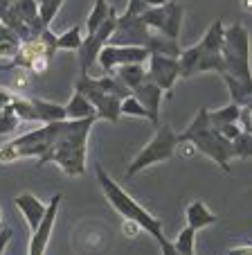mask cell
I'll list each match as a JSON object with an SVG mask.
<instances>
[{"mask_svg":"<svg viewBox=\"0 0 252 255\" xmlns=\"http://www.w3.org/2000/svg\"><path fill=\"white\" fill-rule=\"evenodd\" d=\"M61 199L63 194L57 192L48 203V210H45L41 224L36 226V231L32 233V240H29V255H45V249L50 244V237L54 231V222H57L59 208H61Z\"/></svg>","mask_w":252,"mask_h":255,"instance_id":"12","label":"cell"},{"mask_svg":"<svg viewBox=\"0 0 252 255\" xmlns=\"http://www.w3.org/2000/svg\"><path fill=\"white\" fill-rule=\"evenodd\" d=\"M86 118H97L95 106L84 93L75 91V95L66 104V120H86Z\"/></svg>","mask_w":252,"mask_h":255,"instance_id":"16","label":"cell"},{"mask_svg":"<svg viewBox=\"0 0 252 255\" xmlns=\"http://www.w3.org/2000/svg\"><path fill=\"white\" fill-rule=\"evenodd\" d=\"M11 240V231L9 228H0V255H5V249Z\"/></svg>","mask_w":252,"mask_h":255,"instance_id":"35","label":"cell"},{"mask_svg":"<svg viewBox=\"0 0 252 255\" xmlns=\"http://www.w3.org/2000/svg\"><path fill=\"white\" fill-rule=\"evenodd\" d=\"M16 93L11 91V88H0V109H5V106L11 104V100H14Z\"/></svg>","mask_w":252,"mask_h":255,"instance_id":"34","label":"cell"},{"mask_svg":"<svg viewBox=\"0 0 252 255\" xmlns=\"http://www.w3.org/2000/svg\"><path fill=\"white\" fill-rule=\"evenodd\" d=\"M234 158H252V133L241 131V135L234 140Z\"/></svg>","mask_w":252,"mask_h":255,"instance_id":"29","label":"cell"},{"mask_svg":"<svg viewBox=\"0 0 252 255\" xmlns=\"http://www.w3.org/2000/svg\"><path fill=\"white\" fill-rule=\"evenodd\" d=\"M75 91L84 93L90 100V104L95 106L97 120H106V122H117L122 116V100L115 95H110L108 91L99 86L97 77H90L86 72H81V77L77 79Z\"/></svg>","mask_w":252,"mask_h":255,"instance_id":"6","label":"cell"},{"mask_svg":"<svg viewBox=\"0 0 252 255\" xmlns=\"http://www.w3.org/2000/svg\"><path fill=\"white\" fill-rule=\"evenodd\" d=\"M18 125H20V118L16 116V111L9 106L0 109V135H11L18 131Z\"/></svg>","mask_w":252,"mask_h":255,"instance_id":"25","label":"cell"},{"mask_svg":"<svg viewBox=\"0 0 252 255\" xmlns=\"http://www.w3.org/2000/svg\"><path fill=\"white\" fill-rule=\"evenodd\" d=\"M147 79L162 88L165 93H171L176 82L180 79V61L178 57H167V54H149Z\"/></svg>","mask_w":252,"mask_h":255,"instance_id":"10","label":"cell"},{"mask_svg":"<svg viewBox=\"0 0 252 255\" xmlns=\"http://www.w3.org/2000/svg\"><path fill=\"white\" fill-rule=\"evenodd\" d=\"M38 2H43V0H36V5H38Z\"/></svg>","mask_w":252,"mask_h":255,"instance_id":"39","label":"cell"},{"mask_svg":"<svg viewBox=\"0 0 252 255\" xmlns=\"http://www.w3.org/2000/svg\"><path fill=\"white\" fill-rule=\"evenodd\" d=\"M151 29L142 23L140 16H117V25H115V32L110 36V43L113 45H140L144 48L147 45V39Z\"/></svg>","mask_w":252,"mask_h":255,"instance_id":"11","label":"cell"},{"mask_svg":"<svg viewBox=\"0 0 252 255\" xmlns=\"http://www.w3.org/2000/svg\"><path fill=\"white\" fill-rule=\"evenodd\" d=\"M167 0H129L126 2V11L124 14H129V16H140L142 11H147L149 7H160L165 5Z\"/></svg>","mask_w":252,"mask_h":255,"instance_id":"30","label":"cell"},{"mask_svg":"<svg viewBox=\"0 0 252 255\" xmlns=\"http://www.w3.org/2000/svg\"><path fill=\"white\" fill-rule=\"evenodd\" d=\"M239 125L246 133H252V100L248 104L241 106V118H239Z\"/></svg>","mask_w":252,"mask_h":255,"instance_id":"31","label":"cell"},{"mask_svg":"<svg viewBox=\"0 0 252 255\" xmlns=\"http://www.w3.org/2000/svg\"><path fill=\"white\" fill-rule=\"evenodd\" d=\"M171 244L180 255H196V231L191 226H185Z\"/></svg>","mask_w":252,"mask_h":255,"instance_id":"24","label":"cell"},{"mask_svg":"<svg viewBox=\"0 0 252 255\" xmlns=\"http://www.w3.org/2000/svg\"><path fill=\"white\" fill-rule=\"evenodd\" d=\"M122 116H129V118H142V120H149V113L142 104L138 102V97L131 93L129 97L122 100Z\"/></svg>","mask_w":252,"mask_h":255,"instance_id":"27","label":"cell"},{"mask_svg":"<svg viewBox=\"0 0 252 255\" xmlns=\"http://www.w3.org/2000/svg\"><path fill=\"white\" fill-rule=\"evenodd\" d=\"M63 2H66V0H43V2H38V16H41L45 27L54 20V16H57L59 9L63 7Z\"/></svg>","mask_w":252,"mask_h":255,"instance_id":"28","label":"cell"},{"mask_svg":"<svg viewBox=\"0 0 252 255\" xmlns=\"http://www.w3.org/2000/svg\"><path fill=\"white\" fill-rule=\"evenodd\" d=\"M239 118H241V104H237V102H230V104L221 106L216 111H209V122L216 129H221L225 125H234V122H239Z\"/></svg>","mask_w":252,"mask_h":255,"instance_id":"19","label":"cell"},{"mask_svg":"<svg viewBox=\"0 0 252 255\" xmlns=\"http://www.w3.org/2000/svg\"><path fill=\"white\" fill-rule=\"evenodd\" d=\"M223 63L225 72L230 77L239 79L243 84H252V68H250V32L246 29V25L234 23L225 29L223 36Z\"/></svg>","mask_w":252,"mask_h":255,"instance_id":"4","label":"cell"},{"mask_svg":"<svg viewBox=\"0 0 252 255\" xmlns=\"http://www.w3.org/2000/svg\"><path fill=\"white\" fill-rule=\"evenodd\" d=\"M0 224H2V210H0Z\"/></svg>","mask_w":252,"mask_h":255,"instance_id":"38","label":"cell"},{"mask_svg":"<svg viewBox=\"0 0 252 255\" xmlns=\"http://www.w3.org/2000/svg\"><path fill=\"white\" fill-rule=\"evenodd\" d=\"M221 133H223L225 135V138H228V140H232V142H234V140H237L239 138V135H241V125H239V122H234V125H225V127H221Z\"/></svg>","mask_w":252,"mask_h":255,"instance_id":"32","label":"cell"},{"mask_svg":"<svg viewBox=\"0 0 252 255\" xmlns=\"http://www.w3.org/2000/svg\"><path fill=\"white\" fill-rule=\"evenodd\" d=\"M140 18L153 32L165 34L169 39H178L182 29V18H185V7L176 0H167L160 7H149L147 11L140 14Z\"/></svg>","mask_w":252,"mask_h":255,"instance_id":"7","label":"cell"},{"mask_svg":"<svg viewBox=\"0 0 252 255\" xmlns=\"http://www.w3.org/2000/svg\"><path fill=\"white\" fill-rule=\"evenodd\" d=\"M228 255H252V244H241L228 251Z\"/></svg>","mask_w":252,"mask_h":255,"instance_id":"36","label":"cell"},{"mask_svg":"<svg viewBox=\"0 0 252 255\" xmlns=\"http://www.w3.org/2000/svg\"><path fill=\"white\" fill-rule=\"evenodd\" d=\"M34 106H36L38 116H41V125H52V122H63L66 120V106L54 104V102L41 100V97H32Z\"/></svg>","mask_w":252,"mask_h":255,"instance_id":"18","label":"cell"},{"mask_svg":"<svg viewBox=\"0 0 252 255\" xmlns=\"http://www.w3.org/2000/svg\"><path fill=\"white\" fill-rule=\"evenodd\" d=\"M81 43H84V32H81V25H75V27L66 29L63 34L57 36V50H79Z\"/></svg>","mask_w":252,"mask_h":255,"instance_id":"23","label":"cell"},{"mask_svg":"<svg viewBox=\"0 0 252 255\" xmlns=\"http://www.w3.org/2000/svg\"><path fill=\"white\" fill-rule=\"evenodd\" d=\"M221 77H223L225 86H228L232 102H237V104L243 106L252 100V84H243V82H239V79L230 77V75H221Z\"/></svg>","mask_w":252,"mask_h":255,"instance_id":"22","label":"cell"},{"mask_svg":"<svg viewBox=\"0 0 252 255\" xmlns=\"http://www.w3.org/2000/svg\"><path fill=\"white\" fill-rule=\"evenodd\" d=\"M9 72H11V91H14V93L27 91L29 84H32V79L36 77L32 70H27V68H20V66H14Z\"/></svg>","mask_w":252,"mask_h":255,"instance_id":"26","label":"cell"},{"mask_svg":"<svg viewBox=\"0 0 252 255\" xmlns=\"http://www.w3.org/2000/svg\"><path fill=\"white\" fill-rule=\"evenodd\" d=\"M115 77L129 91H133V88H138L147 79V70H144V63H126V66H119L115 70Z\"/></svg>","mask_w":252,"mask_h":255,"instance_id":"17","label":"cell"},{"mask_svg":"<svg viewBox=\"0 0 252 255\" xmlns=\"http://www.w3.org/2000/svg\"><path fill=\"white\" fill-rule=\"evenodd\" d=\"M185 217H187V226H191L196 233L203 231V228H207V226H212V224H216V219H219V217L209 210V208L205 206V201H200V199L198 201H191L189 206H187Z\"/></svg>","mask_w":252,"mask_h":255,"instance_id":"15","label":"cell"},{"mask_svg":"<svg viewBox=\"0 0 252 255\" xmlns=\"http://www.w3.org/2000/svg\"><path fill=\"white\" fill-rule=\"evenodd\" d=\"M16 208L20 210V215L25 217V222H27L29 231H36V226L41 224V219H43L45 210H48V206H45L41 199H36L32 192H20L18 197L14 199Z\"/></svg>","mask_w":252,"mask_h":255,"instance_id":"14","label":"cell"},{"mask_svg":"<svg viewBox=\"0 0 252 255\" xmlns=\"http://www.w3.org/2000/svg\"><path fill=\"white\" fill-rule=\"evenodd\" d=\"M122 231H124V235L129 233V237H138V233L142 231V228H140V224H138V222H133V219H124Z\"/></svg>","mask_w":252,"mask_h":255,"instance_id":"33","label":"cell"},{"mask_svg":"<svg viewBox=\"0 0 252 255\" xmlns=\"http://www.w3.org/2000/svg\"><path fill=\"white\" fill-rule=\"evenodd\" d=\"M149 59V50L140 45H104L97 57V63L104 72H115L119 66L126 63H144Z\"/></svg>","mask_w":252,"mask_h":255,"instance_id":"9","label":"cell"},{"mask_svg":"<svg viewBox=\"0 0 252 255\" xmlns=\"http://www.w3.org/2000/svg\"><path fill=\"white\" fill-rule=\"evenodd\" d=\"M135 97H138V102L147 109L149 113V122H151L153 127H160V106H162V97H165V91H162L158 84H153L151 79H144L142 84H140L138 88H133Z\"/></svg>","mask_w":252,"mask_h":255,"instance_id":"13","label":"cell"},{"mask_svg":"<svg viewBox=\"0 0 252 255\" xmlns=\"http://www.w3.org/2000/svg\"><path fill=\"white\" fill-rule=\"evenodd\" d=\"M178 144H180V140H178V133L171 129V127H167V125L156 127V135L144 144V149L129 163L124 176L133 178L135 174H140L142 169L151 167V165L171 160L173 154H176V149H178Z\"/></svg>","mask_w":252,"mask_h":255,"instance_id":"5","label":"cell"},{"mask_svg":"<svg viewBox=\"0 0 252 255\" xmlns=\"http://www.w3.org/2000/svg\"><path fill=\"white\" fill-rule=\"evenodd\" d=\"M11 109H14L16 116L20 118V122H38V125H41V116H38L32 97H23L16 93L14 100H11Z\"/></svg>","mask_w":252,"mask_h":255,"instance_id":"20","label":"cell"},{"mask_svg":"<svg viewBox=\"0 0 252 255\" xmlns=\"http://www.w3.org/2000/svg\"><path fill=\"white\" fill-rule=\"evenodd\" d=\"M97 118L86 120H63L59 131L50 144L48 154L38 160V165L54 163L68 176H81L86 172V154H88V135Z\"/></svg>","mask_w":252,"mask_h":255,"instance_id":"1","label":"cell"},{"mask_svg":"<svg viewBox=\"0 0 252 255\" xmlns=\"http://www.w3.org/2000/svg\"><path fill=\"white\" fill-rule=\"evenodd\" d=\"M178 140H180V144L182 142L194 144L200 154L212 158L223 172H230V163L234 158V142L225 138L216 127H212L207 109H198L191 125L182 133H178Z\"/></svg>","mask_w":252,"mask_h":255,"instance_id":"2","label":"cell"},{"mask_svg":"<svg viewBox=\"0 0 252 255\" xmlns=\"http://www.w3.org/2000/svg\"><path fill=\"white\" fill-rule=\"evenodd\" d=\"M110 11H113V7H110L106 0H95V7H92V11L86 18V36L88 34H95L97 29L106 23V18L110 16Z\"/></svg>","mask_w":252,"mask_h":255,"instance_id":"21","label":"cell"},{"mask_svg":"<svg viewBox=\"0 0 252 255\" xmlns=\"http://www.w3.org/2000/svg\"><path fill=\"white\" fill-rule=\"evenodd\" d=\"M95 172H97V181H99L101 190H104L106 201L115 208V212H119L124 219H133V222H138L140 228L158 242V246L165 244L167 235H165V231H162V222H160V219H158V217H153L151 212L142 206V203L135 201V199L122 188V185L115 183L113 178L108 176V172H106L101 165H95Z\"/></svg>","mask_w":252,"mask_h":255,"instance_id":"3","label":"cell"},{"mask_svg":"<svg viewBox=\"0 0 252 255\" xmlns=\"http://www.w3.org/2000/svg\"><path fill=\"white\" fill-rule=\"evenodd\" d=\"M14 68V61H0V72L2 70H11Z\"/></svg>","mask_w":252,"mask_h":255,"instance_id":"37","label":"cell"},{"mask_svg":"<svg viewBox=\"0 0 252 255\" xmlns=\"http://www.w3.org/2000/svg\"><path fill=\"white\" fill-rule=\"evenodd\" d=\"M0 25H2V23H0Z\"/></svg>","mask_w":252,"mask_h":255,"instance_id":"40","label":"cell"},{"mask_svg":"<svg viewBox=\"0 0 252 255\" xmlns=\"http://www.w3.org/2000/svg\"><path fill=\"white\" fill-rule=\"evenodd\" d=\"M115 25H117V14H115V9H113L110 11V16L106 18V23L101 25L95 34L84 36V43H81V48L77 50V52H79L81 72L90 75V68L97 63V57H99L101 48L110 43V36H113V32H115Z\"/></svg>","mask_w":252,"mask_h":255,"instance_id":"8","label":"cell"}]
</instances>
